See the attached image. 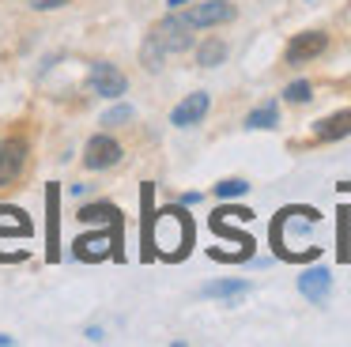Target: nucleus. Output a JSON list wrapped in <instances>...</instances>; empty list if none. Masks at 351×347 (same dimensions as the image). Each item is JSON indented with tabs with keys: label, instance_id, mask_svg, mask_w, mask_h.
I'll use <instances>...</instances> for the list:
<instances>
[{
	"label": "nucleus",
	"instance_id": "nucleus-1",
	"mask_svg": "<svg viewBox=\"0 0 351 347\" xmlns=\"http://www.w3.org/2000/svg\"><path fill=\"white\" fill-rule=\"evenodd\" d=\"M144 204V261H185L193 246V219L185 215V208H152V185H144L140 193Z\"/></svg>",
	"mask_w": 351,
	"mask_h": 347
},
{
	"label": "nucleus",
	"instance_id": "nucleus-2",
	"mask_svg": "<svg viewBox=\"0 0 351 347\" xmlns=\"http://www.w3.org/2000/svg\"><path fill=\"white\" fill-rule=\"evenodd\" d=\"M193 45V27L185 23V15H167V19L155 23V30L144 42V64L159 68V60L167 53H185Z\"/></svg>",
	"mask_w": 351,
	"mask_h": 347
},
{
	"label": "nucleus",
	"instance_id": "nucleus-3",
	"mask_svg": "<svg viewBox=\"0 0 351 347\" xmlns=\"http://www.w3.org/2000/svg\"><path fill=\"white\" fill-rule=\"evenodd\" d=\"M27 155H31L27 140H19V136H4V140H0V189L16 185V181L23 178Z\"/></svg>",
	"mask_w": 351,
	"mask_h": 347
},
{
	"label": "nucleus",
	"instance_id": "nucleus-4",
	"mask_svg": "<svg viewBox=\"0 0 351 347\" xmlns=\"http://www.w3.org/2000/svg\"><path fill=\"white\" fill-rule=\"evenodd\" d=\"M87 87H91L95 95H102V98H121L125 87H129V80H125V72L117 64L95 60V64L87 68Z\"/></svg>",
	"mask_w": 351,
	"mask_h": 347
},
{
	"label": "nucleus",
	"instance_id": "nucleus-5",
	"mask_svg": "<svg viewBox=\"0 0 351 347\" xmlns=\"http://www.w3.org/2000/svg\"><path fill=\"white\" fill-rule=\"evenodd\" d=\"M325 49H328V34H325V30H302V34H295L287 42L283 60H287V64H310V60H317Z\"/></svg>",
	"mask_w": 351,
	"mask_h": 347
},
{
	"label": "nucleus",
	"instance_id": "nucleus-6",
	"mask_svg": "<svg viewBox=\"0 0 351 347\" xmlns=\"http://www.w3.org/2000/svg\"><path fill=\"white\" fill-rule=\"evenodd\" d=\"M125 158V147L114 140V136H91L84 147V166L87 170H110Z\"/></svg>",
	"mask_w": 351,
	"mask_h": 347
},
{
	"label": "nucleus",
	"instance_id": "nucleus-7",
	"mask_svg": "<svg viewBox=\"0 0 351 347\" xmlns=\"http://www.w3.org/2000/svg\"><path fill=\"white\" fill-rule=\"evenodd\" d=\"M80 219H84V223H106L110 226V234H114V256L117 261H121V246H125V230H121V211L114 208V204H84V208H80Z\"/></svg>",
	"mask_w": 351,
	"mask_h": 347
},
{
	"label": "nucleus",
	"instance_id": "nucleus-8",
	"mask_svg": "<svg viewBox=\"0 0 351 347\" xmlns=\"http://www.w3.org/2000/svg\"><path fill=\"white\" fill-rule=\"evenodd\" d=\"M234 4L230 0H204V4H193L185 12V23L189 27H219V23H230L234 19Z\"/></svg>",
	"mask_w": 351,
	"mask_h": 347
},
{
	"label": "nucleus",
	"instance_id": "nucleus-9",
	"mask_svg": "<svg viewBox=\"0 0 351 347\" xmlns=\"http://www.w3.org/2000/svg\"><path fill=\"white\" fill-rule=\"evenodd\" d=\"M208 110H212V98H208L204 91H193L189 98H182V102L174 106V113H170V125H178V128L200 125V121L208 117Z\"/></svg>",
	"mask_w": 351,
	"mask_h": 347
},
{
	"label": "nucleus",
	"instance_id": "nucleus-10",
	"mask_svg": "<svg viewBox=\"0 0 351 347\" xmlns=\"http://www.w3.org/2000/svg\"><path fill=\"white\" fill-rule=\"evenodd\" d=\"M328 291H332V272L328 268H306L298 276V294L310 302H325Z\"/></svg>",
	"mask_w": 351,
	"mask_h": 347
},
{
	"label": "nucleus",
	"instance_id": "nucleus-11",
	"mask_svg": "<svg viewBox=\"0 0 351 347\" xmlns=\"http://www.w3.org/2000/svg\"><path fill=\"white\" fill-rule=\"evenodd\" d=\"M343 136H351V110L328 113V117H321L317 125H313V140H321V143L343 140Z\"/></svg>",
	"mask_w": 351,
	"mask_h": 347
},
{
	"label": "nucleus",
	"instance_id": "nucleus-12",
	"mask_svg": "<svg viewBox=\"0 0 351 347\" xmlns=\"http://www.w3.org/2000/svg\"><path fill=\"white\" fill-rule=\"evenodd\" d=\"M57 200H61V196H57V185H49V193H46V211H49V223H46L49 249H46V256L49 261H57V253H61V249H57V234H61V223H57Z\"/></svg>",
	"mask_w": 351,
	"mask_h": 347
},
{
	"label": "nucleus",
	"instance_id": "nucleus-13",
	"mask_svg": "<svg viewBox=\"0 0 351 347\" xmlns=\"http://www.w3.org/2000/svg\"><path fill=\"white\" fill-rule=\"evenodd\" d=\"M0 234L27 238V234H31V219H27L19 208H0Z\"/></svg>",
	"mask_w": 351,
	"mask_h": 347
},
{
	"label": "nucleus",
	"instance_id": "nucleus-14",
	"mask_svg": "<svg viewBox=\"0 0 351 347\" xmlns=\"http://www.w3.org/2000/svg\"><path fill=\"white\" fill-rule=\"evenodd\" d=\"M245 291H250L245 279H215L204 287V298H242Z\"/></svg>",
	"mask_w": 351,
	"mask_h": 347
},
{
	"label": "nucleus",
	"instance_id": "nucleus-15",
	"mask_svg": "<svg viewBox=\"0 0 351 347\" xmlns=\"http://www.w3.org/2000/svg\"><path fill=\"white\" fill-rule=\"evenodd\" d=\"M223 60H227V45H223L219 38H208V42L197 49V64L200 68H215V64H223Z\"/></svg>",
	"mask_w": 351,
	"mask_h": 347
},
{
	"label": "nucleus",
	"instance_id": "nucleus-16",
	"mask_svg": "<svg viewBox=\"0 0 351 347\" xmlns=\"http://www.w3.org/2000/svg\"><path fill=\"white\" fill-rule=\"evenodd\" d=\"M276 125H280V106L276 102L257 106V110L245 117V128H276Z\"/></svg>",
	"mask_w": 351,
	"mask_h": 347
},
{
	"label": "nucleus",
	"instance_id": "nucleus-17",
	"mask_svg": "<svg viewBox=\"0 0 351 347\" xmlns=\"http://www.w3.org/2000/svg\"><path fill=\"white\" fill-rule=\"evenodd\" d=\"M245 193H250V181H242V178H227V181L215 185V196H219V200H234V196H245Z\"/></svg>",
	"mask_w": 351,
	"mask_h": 347
},
{
	"label": "nucleus",
	"instance_id": "nucleus-18",
	"mask_svg": "<svg viewBox=\"0 0 351 347\" xmlns=\"http://www.w3.org/2000/svg\"><path fill=\"white\" fill-rule=\"evenodd\" d=\"M283 98H287V102H310V98H313L310 80H295V83H287V87H283Z\"/></svg>",
	"mask_w": 351,
	"mask_h": 347
},
{
	"label": "nucleus",
	"instance_id": "nucleus-19",
	"mask_svg": "<svg viewBox=\"0 0 351 347\" xmlns=\"http://www.w3.org/2000/svg\"><path fill=\"white\" fill-rule=\"evenodd\" d=\"M125 121H132V106H114V110L102 117V125L114 128V125H125Z\"/></svg>",
	"mask_w": 351,
	"mask_h": 347
},
{
	"label": "nucleus",
	"instance_id": "nucleus-20",
	"mask_svg": "<svg viewBox=\"0 0 351 347\" xmlns=\"http://www.w3.org/2000/svg\"><path fill=\"white\" fill-rule=\"evenodd\" d=\"M64 0H34V8H61Z\"/></svg>",
	"mask_w": 351,
	"mask_h": 347
},
{
	"label": "nucleus",
	"instance_id": "nucleus-21",
	"mask_svg": "<svg viewBox=\"0 0 351 347\" xmlns=\"http://www.w3.org/2000/svg\"><path fill=\"white\" fill-rule=\"evenodd\" d=\"M167 4H170V8H174V12H178V8H182V4H189V0H167Z\"/></svg>",
	"mask_w": 351,
	"mask_h": 347
}]
</instances>
